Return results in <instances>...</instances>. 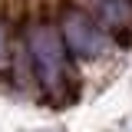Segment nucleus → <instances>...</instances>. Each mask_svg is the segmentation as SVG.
Instances as JSON below:
<instances>
[{
    "label": "nucleus",
    "instance_id": "1",
    "mask_svg": "<svg viewBox=\"0 0 132 132\" xmlns=\"http://www.w3.org/2000/svg\"><path fill=\"white\" fill-rule=\"evenodd\" d=\"M30 53L36 63V76L46 93H60L63 86V43L53 27H36L30 33Z\"/></svg>",
    "mask_w": 132,
    "mask_h": 132
},
{
    "label": "nucleus",
    "instance_id": "2",
    "mask_svg": "<svg viewBox=\"0 0 132 132\" xmlns=\"http://www.w3.org/2000/svg\"><path fill=\"white\" fill-rule=\"evenodd\" d=\"M63 36H66L69 50H73L79 60H93V56H99V53L106 50V33L99 30L89 16H82L79 10L66 13V20H63Z\"/></svg>",
    "mask_w": 132,
    "mask_h": 132
},
{
    "label": "nucleus",
    "instance_id": "3",
    "mask_svg": "<svg viewBox=\"0 0 132 132\" xmlns=\"http://www.w3.org/2000/svg\"><path fill=\"white\" fill-rule=\"evenodd\" d=\"M89 7H93V13H96L106 27H112V30L126 27V23L132 20L129 0H89Z\"/></svg>",
    "mask_w": 132,
    "mask_h": 132
},
{
    "label": "nucleus",
    "instance_id": "4",
    "mask_svg": "<svg viewBox=\"0 0 132 132\" xmlns=\"http://www.w3.org/2000/svg\"><path fill=\"white\" fill-rule=\"evenodd\" d=\"M3 56H7V27L0 20V63H3Z\"/></svg>",
    "mask_w": 132,
    "mask_h": 132
}]
</instances>
